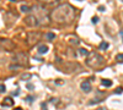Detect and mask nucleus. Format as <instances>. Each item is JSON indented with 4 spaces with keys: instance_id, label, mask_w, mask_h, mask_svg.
<instances>
[{
    "instance_id": "nucleus-1",
    "label": "nucleus",
    "mask_w": 123,
    "mask_h": 110,
    "mask_svg": "<svg viewBox=\"0 0 123 110\" xmlns=\"http://www.w3.org/2000/svg\"><path fill=\"white\" fill-rule=\"evenodd\" d=\"M76 11L74 6H71L68 3L59 4L49 12L50 21L58 25H70L75 20Z\"/></svg>"
},
{
    "instance_id": "nucleus-2",
    "label": "nucleus",
    "mask_w": 123,
    "mask_h": 110,
    "mask_svg": "<svg viewBox=\"0 0 123 110\" xmlns=\"http://www.w3.org/2000/svg\"><path fill=\"white\" fill-rule=\"evenodd\" d=\"M85 64H86L89 67L96 70V68H100L101 66H104V65H105V59L102 58L98 53H96V52H91V53H89V55L86 56Z\"/></svg>"
},
{
    "instance_id": "nucleus-3",
    "label": "nucleus",
    "mask_w": 123,
    "mask_h": 110,
    "mask_svg": "<svg viewBox=\"0 0 123 110\" xmlns=\"http://www.w3.org/2000/svg\"><path fill=\"white\" fill-rule=\"evenodd\" d=\"M14 63H16L17 66H25L28 64V56L26 53H17L14 56Z\"/></svg>"
},
{
    "instance_id": "nucleus-4",
    "label": "nucleus",
    "mask_w": 123,
    "mask_h": 110,
    "mask_svg": "<svg viewBox=\"0 0 123 110\" xmlns=\"http://www.w3.org/2000/svg\"><path fill=\"white\" fill-rule=\"evenodd\" d=\"M41 34L39 32H30V33H27V44L30 45V47H32V45H35L36 43H38V41L41 39Z\"/></svg>"
},
{
    "instance_id": "nucleus-5",
    "label": "nucleus",
    "mask_w": 123,
    "mask_h": 110,
    "mask_svg": "<svg viewBox=\"0 0 123 110\" xmlns=\"http://www.w3.org/2000/svg\"><path fill=\"white\" fill-rule=\"evenodd\" d=\"M25 23H26L28 27H37V26L41 25L39 20H38L37 16H35V15H28V16H26V17H25Z\"/></svg>"
},
{
    "instance_id": "nucleus-6",
    "label": "nucleus",
    "mask_w": 123,
    "mask_h": 110,
    "mask_svg": "<svg viewBox=\"0 0 123 110\" xmlns=\"http://www.w3.org/2000/svg\"><path fill=\"white\" fill-rule=\"evenodd\" d=\"M81 89L85 92V93H89L91 91V84H90V81H84L81 83Z\"/></svg>"
},
{
    "instance_id": "nucleus-7",
    "label": "nucleus",
    "mask_w": 123,
    "mask_h": 110,
    "mask_svg": "<svg viewBox=\"0 0 123 110\" xmlns=\"http://www.w3.org/2000/svg\"><path fill=\"white\" fill-rule=\"evenodd\" d=\"M3 105H5V106H11V105H14V99L10 98V97H6V98L4 99V102H3Z\"/></svg>"
},
{
    "instance_id": "nucleus-8",
    "label": "nucleus",
    "mask_w": 123,
    "mask_h": 110,
    "mask_svg": "<svg viewBox=\"0 0 123 110\" xmlns=\"http://www.w3.org/2000/svg\"><path fill=\"white\" fill-rule=\"evenodd\" d=\"M48 52V47L47 45H39L38 47V53L39 54H46Z\"/></svg>"
},
{
    "instance_id": "nucleus-9",
    "label": "nucleus",
    "mask_w": 123,
    "mask_h": 110,
    "mask_svg": "<svg viewBox=\"0 0 123 110\" xmlns=\"http://www.w3.org/2000/svg\"><path fill=\"white\" fill-rule=\"evenodd\" d=\"M101 84L104 86V87H110V86L112 84V82L110 81V79H102V81H101Z\"/></svg>"
},
{
    "instance_id": "nucleus-10",
    "label": "nucleus",
    "mask_w": 123,
    "mask_h": 110,
    "mask_svg": "<svg viewBox=\"0 0 123 110\" xmlns=\"http://www.w3.org/2000/svg\"><path fill=\"white\" fill-rule=\"evenodd\" d=\"M116 60H117V63L122 64L123 63V54H117L116 55Z\"/></svg>"
},
{
    "instance_id": "nucleus-11",
    "label": "nucleus",
    "mask_w": 123,
    "mask_h": 110,
    "mask_svg": "<svg viewBox=\"0 0 123 110\" xmlns=\"http://www.w3.org/2000/svg\"><path fill=\"white\" fill-rule=\"evenodd\" d=\"M79 52H80V54H81V55H85V56H87V55H89V52L86 50L85 48H80V49H79Z\"/></svg>"
},
{
    "instance_id": "nucleus-12",
    "label": "nucleus",
    "mask_w": 123,
    "mask_h": 110,
    "mask_svg": "<svg viewBox=\"0 0 123 110\" xmlns=\"http://www.w3.org/2000/svg\"><path fill=\"white\" fill-rule=\"evenodd\" d=\"M30 10H31V7H28V6H26V5H22V6H21V11H22V12H30Z\"/></svg>"
},
{
    "instance_id": "nucleus-13",
    "label": "nucleus",
    "mask_w": 123,
    "mask_h": 110,
    "mask_svg": "<svg viewBox=\"0 0 123 110\" xmlns=\"http://www.w3.org/2000/svg\"><path fill=\"white\" fill-rule=\"evenodd\" d=\"M46 37H47V39H49V41H52V39H54V38H55V36H54L53 33H47V34H46Z\"/></svg>"
},
{
    "instance_id": "nucleus-14",
    "label": "nucleus",
    "mask_w": 123,
    "mask_h": 110,
    "mask_svg": "<svg viewBox=\"0 0 123 110\" xmlns=\"http://www.w3.org/2000/svg\"><path fill=\"white\" fill-rule=\"evenodd\" d=\"M107 48H108V43H106V42L100 44V49H107Z\"/></svg>"
},
{
    "instance_id": "nucleus-15",
    "label": "nucleus",
    "mask_w": 123,
    "mask_h": 110,
    "mask_svg": "<svg viewBox=\"0 0 123 110\" xmlns=\"http://www.w3.org/2000/svg\"><path fill=\"white\" fill-rule=\"evenodd\" d=\"M0 88H1V89H0V92H1V93H4V92L6 91V88H5L4 83H1V86H0Z\"/></svg>"
},
{
    "instance_id": "nucleus-16",
    "label": "nucleus",
    "mask_w": 123,
    "mask_h": 110,
    "mask_svg": "<svg viewBox=\"0 0 123 110\" xmlns=\"http://www.w3.org/2000/svg\"><path fill=\"white\" fill-rule=\"evenodd\" d=\"M122 91H123V89H122V87H118V88L116 89V92H115V93H117V94H118V93H121Z\"/></svg>"
},
{
    "instance_id": "nucleus-17",
    "label": "nucleus",
    "mask_w": 123,
    "mask_h": 110,
    "mask_svg": "<svg viewBox=\"0 0 123 110\" xmlns=\"http://www.w3.org/2000/svg\"><path fill=\"white\" fill-rule=\"evenodd\" d=\"M98 22V18L97 17H92V23H97Z\"/></svg>"
},
{
    "instance_id": "nucleus-18",
    "label": "nucleus",
    "mask_w": 123,
    "mask_h": 110,
    "mask_svg": "<svg viewBox=\"0 0 123 110\" xmlns=\"http://www.w3.org/2000/svg\"><path fill=\"white\" fill-rule=\"evenodd\" d=\"M14 110H22V109H21V108H15Z\"/></svg>"
},
{
    "instance_id": "nucleus-19",
    "label": "nucleus",
    "mask_w": 123,
    "mask_h": 110,
    "mask_svg": "<svg viewBox=\"0 0 123 110\" xmlns=\"http://www.w3.org/2000/svg\"><path fill=\"white\" fill-rule=\"evenodd\" d=\"M97 110H104V109H97Z\"/></svg>"
}]
</instances>
